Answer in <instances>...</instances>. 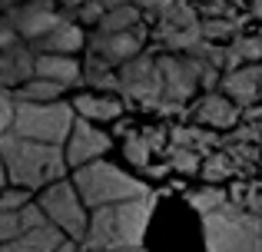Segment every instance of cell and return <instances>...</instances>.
<instances>
[{
    "label": "cell",
    "mask_w": 262,
    "mask_h": 252,
    "mask_svg": "<svg viewBox=\"0 0 262 252\" xmlns=\"http://www.w3.org/2000/svg\"><path fill=\"white\" fill-rule=\"evenodd\" d=\"M149 213H153V196L126 199L116 202V206H100L93 209V216H86V229L80 242H83L86 252L140 249Z\"/></svg>",
    "instance_id": "1"
},
{
    "label": "cell",
    "mask_w": 262,
    "mask_h": 252,
    "mask_svg": "<svg viewBox=\"0 0 262 252\" xmlns=\"http://www.w3.org/2000/svg\"><path fill=\"white\" fill-rule=\"evenodd\" d=\"M0 166H4L7 179L17 189H27V193L30 189H43L50 182H60L67 173L63 149L60 146L20 140L13 133L0 136Z\"/></svg>",
    "instance_id": "2"
},
{
    "label": "cell",
    "mask_w": 262,
    "mask_h": 252,
    "mask_svg": "<svg viewBox=\"0 0 262 252\" xmlns=\"http://www.w3.org/2000/svg\"><path fill=\"white\" fill-rule=\"evenodd\" d=\"M70 186L77 189L83 209H86V206H93V209H100V206H116V202L149 196V186H146L143 179H133L129 173H123L120 166H113V163H106V159H96V163L80 166Z\"/></svg>",
    "instance_id": "3"
},
{
    "label": "cell",
    "mask_w": 262,
    "mask_h": 252,
    "mask_svg": "<svg viewBox=\"0 0 262 252\" xmlns=\"http://www.w3.org/2000/svg\"><path fill=\"white\" fill-rule=\"evenodd\" d=\"M206 252H262V222L243 206H229L203 216Z\"/></svg>",
    "instance_id": "4"
},
{
    "label": "cell",
    "mask_w": 262,
    "mask_h": 252,
    "mask_svg": "<svg viewBox=\"0 0 262 252\" xmlns=\"http://www.w3.org/2000/svg\"><path fill=\"white\" fill-rule=\"evenodd\" d=\"M73 106L70 103H17L13 106V123L10 133L20 140L47 143V146H63L67 133L73 126Z\"/></svg>",
    "instance_id": "5"
},
{
    "label": "cell",
    "mask_w": 262,
    "mask_h": 252,
    "mask_svg": "<svg viewBox=\"0 0 262 252\" xmlns=\"http://www.w3.org/2000/svg\"><path fill=\"white\" fill-rule=\"evenodd\" d=\"M37 206L43 209L47 222H50V226H57L63 236H70V239H77V242L83 239V229H86V209H83V202H80L77 189H73L67 179L43 186V196H40Z\"/></svg>",
    "instance_id": "6"
},
{
    "label": "cell",
    "mask_w": 262,
    "mask_h": 252,
    "mask_svg": "<svg viewBox=\"0 0 262 252\" xmlns=\"http://www.w3.org/2000/svg\"><path fill=\"white\" fill-rule=\"evenodd\" d=\"M156 70H160V83H163V97H160V113H183L186 100H192L196 93V63L189 57H173L163 53L156 57Z\"/></svg>",
    "instance_id": "7"
},
{
    "label": "cell",
    "mask_w": 262,
    "mask_h": 252,
    "mask_svg": "<svg viewBox=\"0 0 262 252\" xmlns=\"http://www.w3.org/2000/svg\"><path fill=\"white\" fill-rule=\"evenodd\" d=\"M116 90L126 93L129 100H140L143 106L156 110L163 97V83H160V70H156V57L149 53H136L133 60L120 66L116 73Z\"/></svg>",
    "instance_id": "8"
},
{
    "label": "cell",
    "mask_w": 262,
    "mask_h": 252,
    "mask_svg": "<svg viewBox=\"0 0 262 252\" xmlns=\"http://www.w3.org/2000/svg\"><path fill=\"white\" fill-rule=\"evenodd\" d=\"M67 149H63V163L67 166H86V163L103 159V153L110 149V136L103 129H96L86 120H73L70 133H67Z\"/></svg>",
    "instance_id": "9"
},
{
    "label": "cell",
    "mask_w": 262,
    "mask_h": 252,
    "mask_svg": "<svg viewBox=\"0 0 262 252\" xmlns=\"http://www.w3.org/2000/svg\"><path fill=\"white\" fill-rule=\"evenodd\" d=\"M143 40H146V30H143V24H140V27L123 30V33H93L86 43H90V53L106 60L110 66H123L126 60H133L136 53H143Z\"/></svg>",
    "instance_id": "10"
},
{
    "label": "cell",
    "mask_w": 262,
    "mask_h": 252,
    "mask_svg": "<svg viewBox=\"0 0 262 252\" xmlns=\"http://www.w3.org/2000/svg\"><path fill=\"white\" fill-rule=\"evenodd\" d=\"M223 97L226 100H236L239 110H249V106H256L259 100V63H246V66H236V70H229L223 80Z\"/></svg>",
    "instance_id": "11"
},
{
    "label": "cell",
    "mask_w": 262,
    "mask_h": 252,
    "mask_svg": "<svg viewBox=\"0 0 262 252\" xmlns=\"http://www.w3.org/2000/svg\"><path fill=\"white\" fill-rule=\"evenodd\" d=\"M196 120L203 129H229L243 120V110H239L232 100H226L223 93H206L196 103Z\"/></svg>",
    "instance_id": "12"
},
{
    "label": "cell",
    "mask_w": 262,
    "mask_h": 252,
    "mask_svg": "<svg viewBox=\"0 0 262 252\" xmlns=\"http://www.w3.org/2000/svg\"><path fill=\"white\" fill-rule=\"evenodd\" d=\"M33 77L50 80L60 90L80 83V63L77 57H57V53H37L33 57Z\"/></svg>",
    "instance_id": "13"
},
{
    "label": "cell",
    "mask_w": 262,
    "mask_h": 252,
    "mask_svg": "<svg viewBox=\"0 0 262 252\" xmlns=\"http://www.w3.org/2000/svg\"><path fill=\"white\" fill-rule=\"evenodd\" d=\"M57 24H60V17L47 4H27L24 10L13 13V30L24 33L27 40H43Z\"/></svg>",
    "instance_id": "14"
},
{
    "label": "cell",
    "mask_w": 262,
    "mask_h": 252,
    "mask_svg": "<svg viewBox=\"0 0 262 252\" xmlns=\"http://www.w3.org/2000/svg\"><path fill=\"white\" fill-rule=\"evenodd\" d=\"M86 37L80 30V24H70V20H60L43 40H37L40 53H57V57H73L77 50H83Z\"/></svg>",
    "instance_id": "15"
},
{
    "label": "cell",
    "mask_w": 262,
    "mask_h": 252,
    "mask_svg": "<svg viewBox=\"0 0 262 252\" xmlns=\"http://www.w3.org/2000/svg\"><path fill=\"white\" fill-rule=\"evenodd\" d=\"M33 77V53L27 47H4L0 53V83H27Z\"/></svg>",
    "instance_id": "16"
},
{
    "label": "cell",
    "mask_w": 262,
    "mask_h": 252,
    "mask_svg": "<svg viewBox=\"0 0 262 252\" xmlns=\"http://www.w3.org/2000/svg\"><path fill=\"white\" fill-rule=\"evenodd\" d=\"M70 106L80 113V120H86V123H93V120H120L123 117V103L113 97V93H103V97L86 93V97H77Z\"/></svg>",
    "instance_id": "17"
},
{
    "label": "cell",
    "mask_w": 262,
    "mask_h": 252,
    "mask_svg": "<svg viewBox=\"0 0 262 252\" xmlns=\"http://www.w3.org/2000/svg\"><path fill=\"white\" fill-rule=\"evenodd\" d=\"M163 143V133L160 129H143V133H129L126 136V159L133 163V166H149V153H156Z\"/></svg>",
    "instance_id": "18"
},
{
    "label": "cell",
    "mask_w": 262,
    "mask_h": 252,
    "mask_svg": "<svg viewBox=\"0 0 262 252\" xmlns=\"http://www.w3.org/2000/svg\"><path fill=\"white\" fill-rule=\"evenodd\" d=\"M140 24H143V10L136 4H126V7L103 10L100 30H96V33H123V30H133V27H140Z\"/></svg>",
    "instance_id": "19"
},
{
    "label": "cell",
    "mask_w": 262,
    "mask_h": 252,
    "mask_svg": "<svg viewBox=\"0 0 262 252\" xmlns=\"http://www.w3.org/2000/svg\"><path fill=\"white\" fill-rule=\"evenodd\" d=\"M259 57H262V47L256 37H236L229 47H223V66H229V70L246 63H259Z\"/></svg>",
    "instance_id": "20"
},
{
    "label": "cell",
    "mask_w": 262,
    "mask_h": 252,
    "mask_svg": "<svg viewBox=\"0 0 262 252\" xmlns=\"http://www.w3.org/2000/svg\"><path fill=\"white\" fill-rule=\"evenodd\" d=\"M80 80H86L90 86H96V90H106V93L116 90V70L106 63V60H100L96 53H90L86 63L80 66Z\"/></svg>",
    "instance_id": "21"
},
{
    "label": "cell",
    "mask_w": 262,
    "mask_h": 252,
    "mask_svg": "<svg viewBox=\"0 0 262 252\" xmlns=\"http://www.w3.org/2000/svg\"><path fill=\"white\" fill-rule=\"evenodd\" d=\"M60 86L50 83V80H40V77H30L27 83H20V90L13 93V100L17 103H53V100H60Z\"/></svg>",
    "instance_id": "22"
},
{
    "label": "cell",
    "mask_w": 262,
    "mask_h": 252,
    "mask_svg": "<svg viewBox=\"0 0 262 252\" xmlns=\"http://www.w3.org/2000/svg\"><path fill=\"white\" fill-rule=\"evenodd\" d=\"M173 143L183 149H192V153H199V149H209L212 143H216V136L209 133V129L203 126H173Z\"/></svg>",
    "instance_id": "23"
},
{
    "label": "cell",
    "mask_w": 262,
    "mask_h": 252,
    "mask_svg": "<svg viewBox=\"0 0 262 252\" xmlns=\"http://www.w3.org/2000/svg\"><path fill=\"white\" fill-rule=\"evenodd\" d=\"M186 199H189V206L196 209V213L209 216V213H216V209H223L226 202H229V196H226L219 186H203V189H192Z\"/></svg>",
    "instance_id": "24"
},
{
    "label": "cell",
    "mask_w": 262,
    "mask_h": 252,
    "mask_svg": "<svg viewBox=\"0 0 262 252\" xmlns=\"http://www.w3.org/2000/svg\"><path fill=\"white\" fill-rule=\"evenodd\" d=\"M24 239H27V246H30L33 252H53L60 242L67 239V236L60 233L57 226H50V222H47V226L33 229V233H24Z\"/></svg>",
    "instance_id": "25"
},
{
    "label": "cell",
    "mask_w": 262,
    "mask_h": 252,
    "mask_svg": "<svg viewBox=\"0 0 262 252\" xmlns=\"http://www.w3.org/2000/svg\"><path fill=\"white\" fill-rule=\"evenodd\" d=\"M239 30V20H229V17H206L199 20V37L203 40H226V37H236Z\"/></svg>",
    "instance_id": "26"
},
{
    "label": "cell",
    "mask_w": 262,
    "mask_h": 252,
    "mask_svg": "<svg viewBox=\"0 0 262 252\" xmlns=\"http://www.w3.org/2000/svg\"><path fill=\"white\" fill-rule=\"evenodd\" d=\"M236 173V159H232L229 153H209V163L203 166V176L209 182H216V179H226V176H232ZM206 182V186H209Z\"/></svg>",
    "instance_id": "27"
},
{
    "label": "cell",
    "mask_w": 262,
    "mask_h": 252,
    "mask_svg": "<svg viewBox=\"0 0 262 252\" xmlns=\"http://www.w3.org/2000/svg\"><path fill=\"white\" fill-rule=\"evenodd\" d=\"M17 226H20V236H24V233H33V229H40V226H47L43 209H40L37 202H27V206H20V209H17Z\"/></svg>",
    "instance_id": "28"
},
{
    "label": "cell",
    "mask_w": 262,
    "mask_h": 252,
    "mask_svg": "<svg viewBox=\"0 0 262 252\" xmlns=\"http://www.w3.org/2000/svg\"><path fill=\"white\" fill-rule=\"evenodd\" d=\"M169 163H173V169H179V173H196L199 169V153L183 149V146H173L169 149Z\"/></svg>",
    "instance_id": "29"
},
{
    "label": "cell",
    "mask_w": 262,
    "mask_h": 252,
    "mask_svg": "<svg viewBox=\"0 0 262 252\" xmlns=\"http://www.w3.org/2000/svg\"><path fill=\"white\" fill-rule=\"evenodd\" d=\"M13 106H17L13 93L7 90V86H0V136L10 133V123H13Z\"/></svg>",
    "instance_id": "30"
},
{
    "label": "cell",
    "mask_w": 262,
    "mask_h": 252,
    "mask_svg": "<svg viewBox=\"0 0 262 252\" xmlns=\"http://www.w3.org/2000/svg\"><path fill=\"white\" fill-rule=\"evenodd\" d=\"M27 189H0V209H4V213H17L20 206H27Z\"/></svg>",
    "instance_id": "31"
},
{
    "label": "cell",
    "mask_w": 262,
    "mask_h": 252,
    "mask_svg": "<svg viewBox=\"0 0 262 252\" xmlns=\"http://www.w3.org/2000/svg\"><path fill=\"white\" fill-rule=\"evenodd\" d=\"M20 236V226H17V213H4L0 209V246L10 239H17Z\"/></svg>",
    "instance_id": "32"
},
{
    "label": "cell",
    "mask_w": 262,
    "mask_h": 252,
    "mask_svg": "<svg viewBox=\"0 0 262 252\" xmlns=\"http://www.w3.org/2000/svg\"><path fill=\"white\" fill-rule=\"evenodd\" d=\"M103 17V4L100 0H86L83 7H77V20H86V24H100Z\"/></svg>",
    "instance_id": "33"
},
{
    "label": "cell",
    "mask_w": 262,
    "mask_h": 252,
    "mask_svg": "<svg viewBox=\"0 0 262 252\" xmlns=\"http://www.w3.org/2000/svg\"><path fill=\"white\" fill-rule=\"evenodd\" d=\"M0 252H33V249L27 246V239H24V236H17V239L4 242V246H0Z\"/></svg>",
    "instance_id": "34"
},
{
    "label": "cell",
    "mask_w": 262,
    "mask_h": 252,
    "mask_svg": "<svg viewBox=\"0 0 262 252\" xmlns=\"http://www.w3.org/2000/svg\"><path fill=\"white\" fill-rule=\"evenodd\" d=\"M103 10H113V7H126V4H136V0H100Z\"/></svg>",
    "instance_id": "35"
},
{
    "label": "cell",
    "mask_w": 262,
    "mask_h": 252,
    "mask_svg": "<svg viewBox=\"0 0 262 252\" xmlns=\"http://www.w3.org/2000/svg\"><path fill=\"white\" fill-rule=\"evenodd\" d=\"M60 4H63V7H73V10H77V7H83L86 0H60Z\"/></svg>",
    "instance_id": "36"
},
{
    "label": "cell",
    "mask_w": 262,
    "mask_h": 252,
    "mask_svg": "<svg viewBox=\"0 0 262 252\" xmlns=\"http://www.w3.org/2000/svg\"><path fill=\"white\" fill-rule=\"evenodd\" d=\"M4 182H7V176H4V166H0V186H4Z\"/></svg>",
    "instance_id": "37"
},
{
    "label": "cell",
    "mask_w": 262,
    "mask_h": 252,
    "mask_svg": "<svg viewBox=\"0 0 262 252\" xmlns=\"http://www.w3.org/2000/svg\"><path fill=\"white\" fill-rule=\"evenodd\" d=\"M0 4H17V0H0Z\"/></svg>",
    "instance_id": "38"
},
{
    "label": "cell",
    "mask_w": 262,
    "mask_h": 252,
    "mask_svg": "<svg viewBox=\"0 0 262 252\" xmlns=\"http://www.w3.org/2000/svg\"><path fill=\"white\" fill-rule=\"evenodd\" d=\"M116 252H133V249H116Z\"/></svg>",
    "instance_id": "39"
}]
</instances>
